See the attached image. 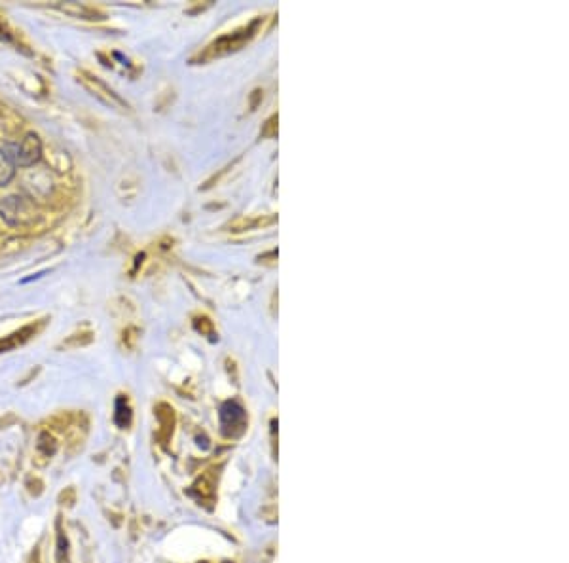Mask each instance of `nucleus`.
<instances>
[{
	"instance_id": "nucleus-5",
	"label": "nucleus",
	"mask_w": 569,
	"mask_h": 563,
	"mask_svg": "<svg viewBox=\"0 0 569 563\" xmlns=\"http://www.w3.org/2000/svg\"><path fill=\"white\" fill-rule=\"evenodd\" d=\"M131 408L125 400L124 396H118L116 402H114V423L118 425L120 429H127L131 425Z\"/></svg>"
},
{
	"instance_id": "nucleus-6",
	"label": "nucleus",
	"mask_w": 569,
	"mask_h": 563,
	"mask_svg": "<svg viewBox=\"0 0 569 563\" xmlns=\"http://www.w3.org/2000/svg\"><path fill=\"white\" fill-rule=\"evenodd\" d=\"M15 165L14 161L10 160V156L4 152V148H0V186H6L10 181L14 179Z\"/></svg>"
},
{
	"instance_id": "nucleus-2",
	"label": "nucleus",
	"mask_w": 569,
	"mask_h": 563,
	"mask_svg": "<svg viewBox=\"0 0 569 563\" xmlns=\"http://www.w3.org/2000/svg\"><path fill=\"white\" fill-rule=\"evenodd\" d=\"M221 431L224 436L237 438L241 436L247 429V414L241 404L228 400L221 406Z\"/></svg>"
},
{
	"instance_id": "nucleus-3",
	"label": "nucleus",
	"mask_w": 569,
	"mask_h": 563,
	"mask_svg": "<svg viewBox=\"0 0 569 563\" xmlns=\"http://www.w3.org/2000/svg\"><path fill=\"white\" fill-rule=\"evenodd\" d=\"M0 216L6 220L8 224H25L33 220V211L29 207V203L23 197L17 195H10L6 199L0 202Z\"/></svg>"
},
{
	"instance_id": "nucleus-7",
	"label": "nucleus",
	"mask_w": 569,
	"mask_h": 563,
	"mask_svg": "<svg viewBox=\"0 0 569 563\" xmlns=\"http://www.w3.org/2000/svg\"><path fill=\"white\" fill-rule=\"evenodd\" d=\"M38 450H40L42 453H44V455H54V453H56V450H57V444H56V440H54V438L49 436L48 432H42L40 434V438H38Z\"/></svg>"
},
{
	"instance_id": "nucleus-9",
	"label": "nucleus",
	"mask_w": 569,
	"mask_h": 563,
	"mask_svg": "<svg viewBox=\"0 0 569 563\" xmlns=\"http://www.w3.org/2000/svg\"><path fill=\"white\" fill-rule=\"evenodd\" d=\"M264 137H275L278 135V114H273L268 122H266L264 129H262Z\"/></svg>"
},
{
	"instance_id": "nucleus-10",
	"label": "nucleus",
	"mask_w": 569,
	"mask_h": 563,
	"mask_svg": "<svg viewBox=\"0 0 569 563\" xmlns=\"http://www.w3.org/2000/svg\"><path fill=\"white\" fill-rule=\"evenodd\" d=\"M0 40H10V38H8V36H4V35H2V28H0Z\"/></svg>"
},
{
	"instance_id": "nucleus-8",
	"label": "nucleus",
	"mask_w": 569,
	"mask_h": 563,
	"mask_svg": "<svg viewBox=\"0 0 569 563\" xmlns=\"http://www.w3.org/2000/svg\"><path fill=\"white\" fill-rule=\"evenodd\" d=\"M67 554H69V542H67V537L59 531V535H57V563H67Z\"/></svg>"
},
{
	"instance_id": "nucleus-4",
	"label": "nucleus",
	"mask_w": 569,
	"mask_h": 563,
	"mask_svg": "<svg viewBox=\"0 0 569 563\" xmlns=\"http://www.w3.org/2000/svg\"><path fill=\"white\" fill-rule=\"evenodd\" d=\"M215 471H207V473L203 474L202 478H198V482L194 484V489H192V493H200V500L202 499H213V495H215V486H216V478H218V474H213Z\"/></svg>"
},
{
	"instance_id": "nucleus-1",
	"label": "nucleus",
	"mask_w": 569,
	"mask_h": 563,
	"mask_svg": "<svg viewBox=\"0 0 569 563\" xmlns=\"http://www.w3.org/2000/svg\"><path fill=\"white\" fill-rule=\"evenodd\" d=\"M4 152L10 156L15 167H31L42 158V142L38 135L27 133L17 145L4 146Z\"/></svg>"
}]
</instances>
